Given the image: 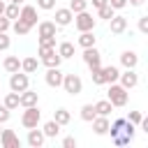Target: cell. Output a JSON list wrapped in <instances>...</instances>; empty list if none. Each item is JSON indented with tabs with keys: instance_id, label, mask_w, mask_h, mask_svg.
<instances>
[{
	"instance_id": "6da1fadb",
	"label": "cell",
	"mask_w": 148,
	"mask_h": 148,
	"mask_svg": "<svg viewBox=\"0 0 148 148\" xmlns=\"http://www.w3.org/2000/svg\"><path fill=\"white\" fill-rule=\"evenodd\" d=\"M134 130H136V125H132L127 118H118L113 125H109V132H111L116 146H127V143H132Z\"/></svg>"
},
{
	"instance_id": "7a4b0ae2",
	"label": "cell",
	"mask_w": 148,
	"mask_h": 148,
	"mask_svg": "<svg viewBox=\"0 0 148 148\" xmlns=\"http://www.w3.org/2000/svg\"><path fill=\"white\" fill-rule=\"evenodd\" d=\"M127 97H130V95H127V90H125L120 83H116V81H113V83H109L106 99L113 104V109H116V106H125V104H127Z\"/></svg>"
},
{
	"instance_id": "3957f363",
	"label": "cell",
	"mask_w": 148,
	"mask_h": 148,
	"mask_svg": "<svg viewBox=\"0 0 148 148\" xmlns=\"http://www.w3.org/2000/svg\"><path fill=\"white\" fill-rule=\"evenodd\" d=\"M39 120H42V111H39V106H37V104H35V106H23V113H21V125H23L25 130L37 127V125H39Z\"/></svg>"
},
{
	"instance_id": "277c9868",
	"label": "cell",
	"mask_w": 148,
	"mask_h": 148,
	"mask_svg": "<svg viewBox=\"0 0 148 148\" xmlns=\"http://www.w3.org/2000/svg\"><path fill=\"white\" fill-rule=\"evenodd\" d=\"M74 25H76V30L79 32H86V30H95V23H97V18L86 9V12H79V14H74Z\"/></svg>"
},
{
	"instance_id": "5b68a950",
	"label": "cell",
	"mask_w": 148,
	"mask_h": 148,
	"mask_svg": "<svg viewBox=\"0 0 148 148\" xmlns=\"http://www.w3.org/2000/svg\"><path fill=\"white\" fill-rule=\"evenodd\" d=\"M60 88H65V92L74 97V95H81V90H83V81H81L79 74H65Z\"/></svg>"
},
{
	"instance_id": "8992f818",
	"label": "cell",
	"mask_w": 148,
	"mask_h": 148,
	"mask_svg": "<svg viewBox=\"0 0 148 148\" xmlns=\"http://www.w3.org/2000/svg\"><path fill=\"white\" fill-rule=\"evenodd\" d=\"M9 88L14 90V92H23L25 88H30V76L25 74V72H14L12 76H9Z\"/></svg>"
},
{
	"instance_id": "52a82bcc",
	"label": "cell",
	"mask_w": 148,
	"mask_h": 148,
	"mask_svg": "<svg viewBox=\"0 0 148 148\" xmlns=\"http://www.w3.org/2000/svg\"><path fill=\"white\" fill-rule=\"evenodd\" d=\"M83 62H86L90 69L102 67V53H99L95 46H88V49H83Z\"/></svg>"
},
{
	"instance_id": "ba28073f",
	"label": "cell",
	"mask_w": 148,
	"mask_h": 148,
	"mask_svg": "<svg viewBox=\"0 0 148 148\" xmlns=\"http://www.w3.org/2000/svg\"><path fill=\"white\" fill-rule=\"evenodd\" d=\"M62 72H60V67H46V74H44V81H46V86H51V88H60L62 86Z\"/></svg>"
},
{
	"instance_id": "9c48e42d",
	"label": "cell",
	"mask_w": 148,
	"mask_h": 148,
	"mask_svg": "<svg viewBox=\"0 0 148 148\" xmlns=\"http://www.w3.org/2000/svg\"><path fill=\"white\" fill-rule=\"evenodd\" d=\"M118 81H120V86H123L125 90H132V88L139 86V74H136L134 69H125V72H120Z\"/></svg>"
},
{
	"instance_id": "30bf717a",
	"label": "cell",
	"mask_w": 148,
	"mask_h": 148,
	"mask_svg": "<svg viewBox=\"0 0 148 148\" xmlns=\"http://www.w3.org/2000/svg\"><path fill=\"white\" fill-rule=\"evenodd\" d=\"M0 146L2 148H18L21 146V139L16 136L14 130H2L0 132Z\"/></svg>"
},
{
	"instance_id": "8fae6325",
	"label": "cell",
	"mask_w": 148,
	"mask_h": 148,
	"mask_svg": "<svg viewBox=\"0 0 148 148\" xmlns=\"http://www.w3.org/2000/svg\"><path fill=\"white\" fill-rule=\"evenodd\" d=\"M18 18H21V21H25L30 28H32V25H37V7H32V5H21Z\"/></svg>"
},
{
	"instance_id": "7c38bea8",
	"label": "cell",
	"mask_w": 148,
	"mask_h": 148,
	"mask_svg": "<svg viewBox=\"0 0 148 148\" xmlns=\"http://www.w3.org/2000/svg\"><path fill=\"white\" fill-rule=\"evenodd\" d=\"M35 104H39V92H35L30 88L18 92V106H35Z\"/></svg>"
},
{
	"instance_id": "4fadbf2b",
	"label": "cell",
	"mask_w": 148,
	"mask_h": 148,
	"mask_svg": "<svg viewBox=\"0 0 148 148\" xmlns=\"http://www.w3.org/2000/svg\"><path fill=\"white\" fill-rule=\"evenodd\" d=\"M90 123H92V132H95L97 136L109 134V125H111V123H109V116H95Z\"/></svg>"
},
{
	"instance_id": "5bb4252c",
	"label": "cell",
	"mask_w": 148,
	"mask_h": 148,
	"mask_svg": "<svg viewBox=\"0 0 148 148\" xmlns=\"http://www.w3.org/2000/svg\"><path fill=\"white\" fill-rule=\"evenodd\" d=\"M28 146L30 148H42L44 146V141H46V136H44V132L42 130H37V127H30L28 130Z\"/></svg>"
},
{
	"instance_id": "9a60e30c",
	"label": "cell",
	"mask_w": 148,
	"mask_h": 148,
	"mask_svg": "<svg viewBox=\"0 0 148 148\" xmlns=\"http://www.w3.org/2000/svg\"><path fill=\"white\" fill-rule=\"evenodd\" d=\"M109 28H111L113 35H123V32L127 30V18L120 16V14H113V16L109 18Z\"/></svg>"
},
{
	"instance_id": "2e32d148",
	"label": "cell",
	"mask_w": 148,
	"mask_h": 148,
	"mask_svg": "<svg viewBox=\"0 0 148 148\" xmlns=\"http://www.w3.org/2000/svg\"><path fill=\"white\" fill-rule=\"evenodd\" d=\"M72 18H74L72 9H69V7H60V9H56V21H53V23H56L58 28H62V25H69Z\"/></svg>"
},
{
	"instance_id": "e0dca14e",
	"label": "cell",
	"mask_w": 148,
	"mask_h": 148,
	"mask_svg": "<svg viewBox=\"0 0 148 148\" xmlns=\"http://www.w3.org/2000/svg\"><path fill=\"white\" fill-rule=\"evenodd\" d=\"M56 23L53 21H39L37 23V35L39 37H56Z\"/></svg>"
},
{
	"instance_id": "ac0fdd59",
	"label": "cell",
	"mask_w": 148,
	"mask_h": 148,
	"mask_svg": "<svg viewBox=\"0 0 148 148\" xmlns=\"http://www.w3.org/2000/svg\"><path fill=\"white\" fill-rule=\"evenodd\" d=\"M120 65H123L125 69H134V67L139 65V56H136L134 51H123V53H120Z\"/></svg>"
},
{
	"instance_id": "d6986e66",
	"label": "cell",
	"mask_w": 148,
	"mask_h": 148,
	"mask_svg": "<svg viewBox=\"0 0 148 148\" xmlns=\"http://www.w3.org/2000/svg\"><path fill=\"white\" fill-rule=\"evenodd\" d=\"M2 69H5L7 74L18 72V69H21V58H18V56H7V58L2 60Z\"/></svg>"
},
{
	"instance_id": "ffe728a7",
	"label": "cell",
	"mask_w": 148,
	"mask_h": 148,
	"mask_svg": "<svg viewBox=\"0 0 148 148\" xmlns=\"http://www.w3.org/2000/svg\"><path fill=\"white\" fill-rule=\"evenodd\" d=\"M37 67H39V60L35 56H28V58L21 60V72H25V74H35Z\"/></svg>"
},
{
	"instance_id": "44dd1931",
	"label": "cell",
	"mask_w": 148,
	"mask_h": 148,
	"mask_svg": "<svg viewBox=\"0 0 148 148\" xmlns=\"http://www.w3.org/2000/svg\"><path fill=\"white\" fill-rule=\"evenodd\" d=\"M79 46L81 49H88V46H95V42H97V37H95V32L92 30H86V32H81L79 35Z\"/></svg>"
},
{
	"instance_id": "7402d4cb",
	"label": "cell",
	"mask_w": 148,
	"mask_h": 148,
	"mask_svg": "<svg viewBox=\"0 0 148 148\" xmlns=\"http://www.w3.org/2000/svg\"><path fill=\"white\" fill-rule=\"evenodd\" d=\"M39 62H42L44 67H60V62H62V58H60V53H58V51H51L49 56H44V58H39Z\"/></svg>"
},
{
	"instance_id": "603a6c76",
	"label": "cell",
	"mask_w": 148,
	"mask_h": 148,
	"mask_svg": "<svg viewBox=\"0 0 148 148\" xmlns=\"http://www.w3.org/2000/svg\"><path fill=\"white\" fill-rule=\"evenodd\" d=\"M56 51L60 53V58H62V60H67V58H74V44H72V42H60Z\"/></svg>"
},
{
	"instance_id": "cb8c5ba5",
	"label": "cell",
	"mask_w": 148,
	"mask_h": 148,
	"mask_svg": "<svg viewBox=\"0 0 148 148\" xmlns=\"http://www.w3.org/2000/svg\"><path fill=\"white\" fill-rule=\"evenodd\" d=\"M92 106H95V113H97V116H109V113L113 111V104H111L109 99H99V102H95Z\"/></svg>"
},
{
	"instance_id": "d4e9b609",
	"label": "cell",
	"mask_w": 148,
	"mask_h": 148,
	"mask_svg": "<svg viewBox=\"0 0 148 148\" xmlns=\"http://www.w3.org/2000/svg\"><path fill=\"white\" fill-rule=\"evenodd\" d=\"M53 120L62 127V125H67V123L72 120V116H69V111H67L65 106H60V109H56V111H53Z\"/></svg>"
},
{
	"instance_id": "484cf974",
	"label": "cell",
	"mask_w": 148,
	"mask_h": 148,
	"mask_svg": "<svg viewBox=\"0 0 148 148\" xmlns=\"http://www.w3.org/2000/svg\"><path fill=\"white\" fill-rule=\"evenodd\" d=\"M42 132H44V136H46V139H49V136L53 139V136H58V134H60V125H58L56 120H46V123H44V127H42Z\"/></svg>"
},
{
	"instance_id": "4316f807",
	"label": "cell",
	"mask_w": 148,
	"mask_h": 148,
	"mask_svg": "<svg viewBox=\"0 0 148 148\" xmlns=\"http://www.w3.org/2000/svg\"><path fill=\"white\" fill-rule=\"evenodd\" d=\"M102 72H104L106 83H113V81H118V76H120V69H118L116 65H106V67H102Z\"/></svg>"
},
{
	"instance_id": "83f0119b",
	"label": "cell",
	"mask_w": 148,
	"mask_h": 148,
	"mask_svg": "<svg viewBox=\"0 0 148 148\" xmlns=\"http://www.w3.org/2000/svg\"><path fill=\"white\" fill-rule=\"evenodd\" d=\"M2 104H5L9 111L18 109V92H14V90H12V92H7V95H5V99H2Z\"/></svg>"
},
{
	"instance_id": "f1b7e54d",
	"label": "cell",
	"mask_w": 148,
	"mask_h": 148,
	"mask_svg": "<svg viewBox=\"0 0 148 148\" xmlns=\"http://www.w3.org/2000/svg\"><path fill=\"white\" fill-rule=\"evenodd\" d=\"M12 30H14L16 35H21V37H23V35H28V32H30V25H28L25 21H21V18H14V23H12Z\"/></svg>"
},
{
	"instance_id": "f546056e",
	"label": "cell",
	"mask_w": 148,
	"mask_h": 148,
	"mask_svg": "<svg viewBox=\"0 0 148 148\" xmlns=\"http://www.w3.org/2000/svg\"><path fill=\"white\" fill-rule=\"evenodd\" d=\"M79 116H81V120L90 123V120H92V118H95L97 113H95V106H92V104H83V106H81V113H79Z\"/></svg>"
},
{
	"instance_id": "4dcf8cb0",
	"label": "cell",
	"mask_w": 148,
	"mask_h": 148,
	"mask_svg": "<svg viewBox=\"0 0 148 148\" xmlns=\"http://www.w3.org/2000/svg\"><path fill=\"white\" fill-rule=\"evenodd\" d=\"M18 12H21V5H14V2H9V5H5V16H7L9 21H14V18H18Z\"/></svg>"
},
{
	"instance_id": "1f68e13d",
	"label": "cell",
	"mask_w": 148,
	"mask_h": 148,
	"mask_svg": "<svg viewBox=\"0 0 148 148\" xmlns=\"http://www.w3.org/2000/svg\"><path fill=\"white\" fill-rule=\"evenodd\" d=\"M90 79H92V83H95V86H104V83H106L102 67H95V69H90Z\"/></svg>"
},
{
	"instance_id": "d6a6232c",
	"label": "cell",
	"mask_w": 148,
	"mask_h": 148,
	"mask_svg": "<svg viewBox=\"0 0 148 148\" xmlns=\"http://www.w3.org/2000/svg\"><path fill=\"white\" fill-rule=\"evenodd\" d=\"M69 9H72V14L86 12L88 9V0H69Z\"/></svg>"
},
{
	"instance_id": "836d02e7",
	"label": "cell",
	"mask_w": 148,
	"mask_h": 148,
	"mask_svg": "<svg viewBox=\"0 0 148 148\" xmlns=\"http://www.w3.org/2000/svg\"><path fill=\"white\" fill-rule=\"evenodd\" d=\"M113 14H116V9H113L111 5H104V7H99V9H97V16H99V18H104V21H109Z\"/></svg>"
},
{
	"instance_id": "e575fe53",
	"label": "cell",
	"mask_w": 148,
	"mask_h": 148,
	"mask_svg": "<svg viewBox=\"0 0 148 148\" xmlns=\"http://www.w3.org/2000/svg\"><path fill=\"white\" fill-rule=\"evenodd\" d=\"M37 7L44 12H51V9H56V0H37Z\"/></svg>"
},
{
	"instance_id": "d590c367",
	"label": "cell",
	"mask_w": 148,
	"mask_h": 148,
	"mask_svg": "<svg viewBox=\"0 0 148 148\" xmlns=\"http://www.w3.org/2000/svg\"><path fill=\"white\" fill-rule=\"evenodd\" d=\"M12 46V39L7 37V32H0V51H7Z\"/></svg>"
},
{
	"instance_id": "8d00e7d4",
	"label": "cell",
	"mask_w": 148,
	"mask_h": 148,
	"mask_svg": "<svg viewBox=\"0 0 148 148\" xmlns=\"http://www.w3.org/2000/svg\"><path fill=\"white\" fill-rule=\"evenodd\" d=\"M9 116H12V111H9L5 104H0V125H5V123L9 120Z\"/></svg>"
},
{
	"instance_id": "74e56055",
	"label": "cell",
	"mask_w": 148,
	"mask_h": 148,
	"mask_svg": "<svg viewBox=\"0 0 148 148\" xmlns=\"http://www.w3.org/2000/svg\"><path fill=\"white\" fill-rule=\"evenodd\" d=\"M9 28H12V21H9L5 14H0V32H7Z\"/></svg>"
},
{
	"instance_id": "f35d334b",
	"label": "cell",
	"mask_w": 148,
	"mask_h": 148,
	"mask_svg": "<svg viewBox=\"0 0 148 148\" xmlns=\"http://www.w3.org/2000/svg\"><path fill=\"white\" fill-rule=\"evenodd\" d=\"M141 118H143V116H141L139 111H130V116H127V120H130L132 125H139V123H141Z\"/></svg>"
},
{
	"instance_id": "ab89813d",
	"label": "cell",
	"mask_w": 148,
	"mask_h": 148,
	"mask_svg": "<svg viewBox=\"0 0 148 148\" xmlns=\"http://www.w3.org/2000/svg\"><path fill=\"white\" fill-rule=\"evenodd\" d=\"M39 46H56V37H39Z\"/></svg>"
},
{
	"instance_id": "60d3db41",
	"label": "cell",
	"mask_w": 148,
	"mask_h": 148,
	"mask_svg": "<svg viewBox=\"0 0 148 148\" xmlns=\"http://www.w3.org/2000/svg\"><path fill=\"white\" fill-rule=\"evenodd\" d=\"M51 51H56V46H39V49H37V56L44 58V56H49Z\"/></svg>"
},
{
	"instance_id": "b9f144b4",
	"label": "cell",
	"mask_w": 148,
	"mask_h": 148,
	"mask_svg": "<svg viewBox=\"0 0 148 148\" xmlns=\"http://www.w3.org/2000/svg\"><path fill=\"white\" fill-rule=\"evenodd\" d=\"M62 148H76V139L74 136H65L62 139Z\"/></svg>"
},
{
	"instance_id": "7bdbcfd3",
	"label": "cell",
	"mask_w": 148,
	"mask_h": 148,
	"mask_svg": "<svg viewBox=\"0 0 148 148\" xmlns=\"http://www.w3.org/2000/svg\"><path fill=\"white\" fill-rule=\"evenodd\" d=\"M139 30L148 32V16H139Z\"/></svg>"
},
{
	"instance_id": "ee69618b",
	"label": "cell",
	"mask_w": 148,
	"mask_h": 148,
	"mask_svg": "<svg viewBox=\"0 0 148 148\" xmlns=\"http://www.w3.org/2000/svg\"><path fill=\"white\" fill-rule=\"evenodd\" d=\"M109 5L113 9H123V7H127V0H109Z\"/></svg>"
},
{
	"instance_id": "f6af8a7d",
	"label": "cell",
	"mask_w": 148,
	"mask_h": 148,
	"mask_svg": "<svg viewBox=\"0 0 148 148\" xmlns=\"http://www.w3.org/2000/svg\"><path fill=\"white\" fill-rule=\"evenodd\" d=\"M90 2H92V7H95V9H99V7L109 5V0H90Z\"/></svg>"
},
{
	"instance_id": "bcb514c9",
	"label": "cell",
	"mask_w": 148,
	"mask_h": 148,
	"mask_svg": "<svg viewBox=\"0 0 148 148\" xmlns=\"http://www.w3.org/2000/svg\"><path fill=\"white\" fill-rule=\"evenodd\" d=\"M146 0H127V5H132V7H141Z\"/></svg>"
},
{
	"instance_id": "7dc6e473",
	"label": "cell",
	"mask_w": 148,
	"mask_h": 148,
	"mask_svg": "<svg viewBox=\"0 0 148 148\" xmlns=\"http://www.w3.org/2000/svg\"><path fill=\"white\" fill-rule=\"evenodd\" d=\"M0 14H5V2L0 0Z\"/></svg>"
},
{
	"instance_id": "c3c4849f",
	"label": "cell",
	"mask_w": 148,
	"mask_h": 148,
	"mask_svg": "<svg viewBox=\"0 0 148 148\" xmlns=\"http://www.w3.org/2000/svg\"><path fill=\"white\" fill-rule=\"evenodd\" d=\"M9 2H14V5H23L25 0H9Z\"/></svg>"
},
{
	"instance_id": "681fc988",
	"label": "cell",
	"mask_w": 148,
	"mask_h": 148,
	"mask_svg": "<svg viewBox=\"0 0 148 148\" xmlns=\"http://www.w3.org/2000/svg\"><path fill=\"white\" fill-rule=\"evenodd\" d=\"M0 132H2V125H0Z\"/></svg>"
}]
</instances>
